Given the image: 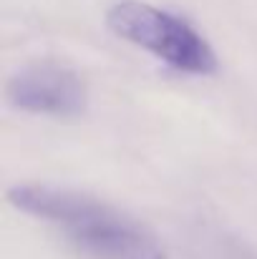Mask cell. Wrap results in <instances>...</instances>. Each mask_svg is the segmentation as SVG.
I'll return each instance as SVG.
<instances>
[{"label": "cell", "mask_w": 257, "mask_h": 259, "mask_svg": "<svg viewBox=\"0 0 257 259\" xmlns=\"http://www.w3.org/2000/svg\"><path fill=\"white\" fill-rule=\"evenodd\" d=\"M8 201L56 229L84 259H169L167 247L149 227L86 191L20 181L8 189Z\"/></svg>", "instance_id": "1"}, {"label": "cell", "mask_w": 257, "mask_h": 259, "mask_svg": "<svg viewBox=\"0 0 257 259\" xmlns=\"http://www.w3.org/2000/svg\"><path fill=\"white\" fill-rule=\"evenodd\" d=\"M5 98L23 113L74 118L81 116L88 106V86L74 68L41 61L18 68L8 78Z\"/></svg>", "instance_id": "3"}, {"label": "cell", "mask_w": 257, "mask_h": 259, "mask_svg": "<svg viewBox=\"0 0 257 259\" xmlns=\"http://www.w3.org/2000/svg\"><path fill=\"white\" fill-rule=\"evenodd\" d=\"M197 259H257L255 252H250L240 242L225 239V234H214L212 239H204L199 247H194Z\"/></svg>", "instance_id": "4"}, {"label": "cell", "mask_w": 257, "mask_h": 259, "mask_svg": "<svg viewBox=\"0 0 257 259\" xmlns=\"http://www.w3.org/2000/svg\"><path fill=\"white\" fill-rule=\"evenodd\" d=\"M108 30L146 51L184 76H214L219 71L212 43L181 15L146 0H119L106 10Z\"/></svg>", "instance_id": "2"}]
</instances>
